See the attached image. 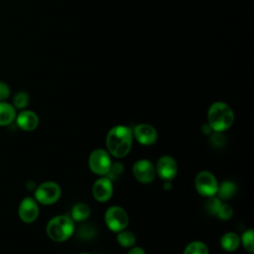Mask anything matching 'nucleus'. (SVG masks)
I'll use <instances>...</instances> for the list:
<instances>
[{
  "mask_svg": "<svg viewBox=\"0 0 254 254\" xmlns=\"http://www.w3.org/2000/svg\"><path fill=\"white\" fill-rule=\"evenodd\" d=\"M133 142L132 130L124 125H117L111 128L106 136V146L108 152L116 157L123 158L131 150Z\"/></svg>",
  "mask_w": 254,
  "mask_h": 254,
  "instance_id": "1",
  "label": "nucleus"
},
{
  "mask_svg": "<svg viewBox=\"0 0 254 254\" xmlns=\"http://www.w3.org/2000/svg\"><path fill=\"white\" fill-rule=\"evenodd\" d=\"M207 120L211 130L221 132L228 129L233 124L234 114L229 105L217 101L212 103L208 108Z\"/></svg>",
  "mask_w": 254,
  "mask_h": 254,
  "instance_id": "2",
  "label": "nucleus"
},
{
  "mask_svg": "<svg viewBox=\"0 0 254 254\" xmlns=\"http://www.w3.org/2000/svg\"><path fill=\"white\" fill-rule=\"evenodd\" d=\"M46 230L53 241L63 242L72 235L74 222L68 215H57L48 222Z\"/></svg>",
  "mask_w": 254,
  "mask_h": 254,
  "instance_id": "3",
  "label": "nucleus"
},
{
  "mask_svg": "<svg viewBox=\"0 0 254 254\" xmlns=\"http://www.w3.org/2000/svg\"><path fill=\"white\" fill-rule=\"evenodd\" d=\"M61 187L55 182H45L41 184L35 190V198L37 202L44 205H50L57 202L61 197Z\"/></svg>",
  "mask_w": 254,
  "mask_h": 254,
  "instance_id": "4",
  "label": "nucleus"
},
{
  "mask_svg": "<svg viewBox=\"0 0 254 254\" xmlns=\"http://www.w3.org/2000/svg\"><path fill=\"white\" fill-rule=\"evenodd\" d=\"M104 218H105V223L107 227L114 232H119L121 230H124L128 225V221H129L127 212L122 207L117 205L110 206L106 210Z\"/></svg>",
  "mask_w": 254,
  "mask_h": 254,
  "instance_id": "5",
  "label": "nucleus"
},
{
  "mask_svg": "<svg viewBox=\"0 0 254 254\" xmlns=\"http://www.w3.org/2000/svg\"><path fill=\"white\" fill-rule=\"evenodd\" d=\"M111 159L109 154L103 149H95L91 152L88 158V165L92 173L105 176L111 167Z\"/></svg>",
  "mask_w": 254,
  "mask_h": 254,
  "instance_id": "6",
  "label": "nucleus"
},
{
  "mask_svg": "<svg viewBox=\"0 0 254 254\" xmlns=\"http://www.w3.org/2000/svg\"><path fill=\"white\" fill-rule=\"evenodd\" d=\"M194 185L197 192L207 197L214 196L218 188V183L215 177L208 171L199 172L195 177Z\"/></svg>",
  "mask_w": 254,
  "mask_h": 254,
  "instance_id": "7",
  "label": "nucleus"
},
{
  "mask_svg": "<svg viewBox=\"0 0 254 254\" xmlns=\"http://www.w3.org/2000/svg\"><path fill=\"white\" fill-rule=\"evenodd\" d=\"M132 172L135 179L143 184L151 183L156 176L155 166L147 159L136 161L132 167Z\"/></svg>",
  "mask_w": 254,
  "mask_h": 254,
  "instance_id": "8",
  "label": "nucleus"
},
{
  "mask_svg": "<svg viewBox=\"0 0 254 254\" xmlns=\"http://www.w3.org/2000/svg\"><path fill=\"white\" fill-rule=\"evenodd\" d=\"M18 214L22 221L26 223L34 222L39 215V205L37 200L30 196L23 198L19 204Z\"/></svg>",
  "mask_w": 254,
  "mask_h": 254,
  "instance_id": "9",
  "label": "nucleus"
},
{
  "mask_svg": "<svg viewBox=\"0 0 254 254\" xmlns=\"http://www.w3.org/2000/svg\"><path fill=\"white\" fill-rule=\"evenodd\" d=\"M156 173L164 181H172L178 172L177 162L171 156L161 157L155 167Z\"/></svg>",
  "mask_w": 254,
  "mask_h": 254,
  "instance_id": "10",
  "label": "nucleus"
},
{
  "mask_svg": "<svg viewBox=\"0 0 254 254\" xmlns=\"http://www.w3.org/2000/svg\"><path fill=\"white\" fill-rule=\"evenodd\" d=\"M113 193L112 181L107 177H102L96 180L92 187L93 197L100 202L108 200Z\"/></svg>",
  "mask_w": 254,
  "mask_h": 254,
  "instance_id": "11",
  "label": "nucleus"
},
{
  "mask_svg": "<svg viewBox=\"0 0 254 254\" xmlns=\"http://www.w3.org/2000/svg\"><path fill=\"white\" fill-rule=\"evenodd\" d=\"M136 140L142 145H152L156 142L158 134L156 129L149 124H138L132 131Z\"/></svg>",
  "mask_w": 254,
  "mask_h": 254,
  "instance_id": "12",
  "label": "nucleus"
},
{
  "mask_svg": "<svg viewBox=\"0 0 254 254\" xmlns=\"http://www.w3.org/2000/svg\"><path fill=\"white\" fill-rule=\"evenodd\" d=\"M17 125L24 131H33L39 124L38 115L31 110H23L16 115Z\"/></svg>",
  "mask_w": 254,
  "mask_h": 254,
  "instance_id": "13",
  "label": "nucleus"
},
{
  "mask_svg": "<svg viewBox=\"0 0 254 254\" xmlns=\"http://www.w3.org/2000/svg\"><path fill=\"white\" fill-rule=\"evenodd\" d=\"M16 118L15 107L5 101H0V126L11 124Z\"/></svg>",
  "mask_w": 254,
  "mask_h": 254,
  "instance_id": "14",
  "label": "nucleus"
},
{
  "mask_svg": "<svg viewBox=\"0 0 254 254\" xmlns=\"http://www.w3.org/2000/svg\"><path fill=\"white\" fill-rule=\"evenodd\" d=\"M240 244L239 236L234 232H227L225 233L220 239L221 247L226 251H234L238 248Z\"/></svg>",
  "mask_w": 254,
  "mask_h": 254,
  "instance_id": "15",
  "label": "nucleus"
},
{
  "mask_svg": "<svg viewBox=\"0 0 254 254\" xmlns=\"http://www.w3.org/2000/svg\"><path fill=\"white\" fill-rule=\"evenodd\" d=\"M236 192V186L231 181H224L218 185L216 193L218 194L219 199H229Z\"/></svg>",
  "mask_w": 254,
  "mask_h": 254,
  "instance_id": "16",
  "label": "nucleus"
},
{
  "mask_svg": "<svg viewBox=\"0 0 254 254\" xmlns=\"http://www.w3.org/2000/svg\"><path fill=\"white\" fill-rule=\"evenodd\" d=\"M90 214L89 206L84 202L76 203L71 210V218L75 221H83L85 220Z\"/></svg>",
  "mask_w": 254,
  "mask_h": 254,
  "instance_id": "17",
  "label": "nucleus"
},
{
  "mask_svg": "<svg viewBox=\"0 0 254 254\" xmlns=\"http://www.w3.org/2000/svg\"><path fill=\"white\" fill-rule=\"evenodd\" d=\"M117 242L123 247H131L136 242V236L133 232L128 230H121L117 234Z\"/></svg>",
  "mask_w": 254,
  "mask_h": 254,
  "instance_id": "18",
  "label": "nucleus"
},
{
  "mask_svg": "<svg viewBox=\"0 0 254 254\" xmlns=\"http://www.w3.org/2000/svg\"><path fill=\"white\" fill-rule=\"evenodd\" d=\"M184 254H208V249L203 242L192 241L186 247Z\"/></svg>",
  "mask_w": 254,
  "mask_h": 254,
  "instance_id": "19",
  "label": "nucleus"
},
{
  "mask_svg": "<svg viewBox=\"0 0 254 254\" xmlns=\"http://www.w3.org/2000/svg\"><path fill=\"white\" fill-rule=\"evenodd\" d=\"M29 94L25 91H19L15 94L13 98V106L18 109H24L29 104Z\"/></svg>",
  "mask_w": 254,
  "mask_h": 254,
  "instance_id": "20",
  "label": "nucleus"
},
{
  "mask_svg": "<svg viewBox=\"0 0 254 254\" xmlns=\"http://www.w3.org/2000/svg\"><path fill=\"white\" fill-rule=\"evenodd\" d=\"M215 215L221 219V220H228L232 217L233 215V210H232V207L228 204H225V203H221L219 208L217 209Z\"/></svg>",
  "mask_w": 254,
  "mask_h": 254,
  "instance_id": "21",
  "label": "nucleus"
},
{
  "mask_svg": "<svg viewBox=\"0 0 254 254\" xmlns=\"http://www.w3.org/2000/svg\"><path fill=\"white\" fill-rule=\"evenodd\" d=\"M253 229H248L241 236V242L244 248L250 253H253Z\"/></svg>",
  "mask_w": 254,
  "mask_h": 254,
  "instance_id": "22",
  "label": "nucleus"
},
{
  "mask_svg": "<svg viewBox=\"0 0 254 254\" xmlns=\"http://www.w3.org/2000/svg\"><path fill=\"white\" fill-rule=\"evenodd\" d=\"M221 203H222V202L220 201V199H219L218 197L210 196L209 199H208V200L206 201V203H205L206 211H207L208 213H210V214H215Z\"/></svg>",
  "mask_w": 254,
  "mask_h": 254,
  "instance_id": "23",
  "label": "nucleus"
},
{
  "mask_svg": "<svg viewBox=\"0 0 254 254\" xmlns=\"http://www.w3.org/2000/svg\"><path fill=\"white\" fill-rule=\"evenodd\" d=\"M123 170H124V168H123V165L121 163L111 164L109 172L107 173V178L110 179L111 181L115 180L123 173Z\"/></svg>",
  "mask_w": 254,
  "mask_h": 254,
  "instance_id": "24",
  "label": "nucleus"
},
{
  "mask_svg": "<svg viewBox=\"0 0 254 254\" xmlns=\"http://www.w3.org/2000/svg\"><path fill=\"white\" fill-rule=\"evenodd\" d=\"M79 234L83 238H90L95 234V231L89 225H82V227L79 230Z\"/></svg>",
  "mask_w": 254,
  "mask_h": 254,
  "instance_id": "25",
  "label": "nucleus"
},
{
  "mask_svg": "<svg viewBox=\"0 0 254 254\" xmlns=\"http://www.w3.org/2000/svg\"><path fill=\"white\" fill-rule=\"evenodd\" d=\"M10 95V88L7 83L0 81V101L6 100Z\"/></svg>",
  "mask_w": 254,
  "mask_h": 254,
  "instance_id": "26",
  "label": "nucleus"
},
{
  "mask_svg": "<svg viewBox=\"0 0 254 254\" xmlns=\"http://www.w3.org/2000/svg\"><path fill=\"white\" fill-rule=\"evenodd\" d=\"M211 142L214 146H221V145H223L224 138H223V136H221L219 134V132H216V134H213L211 136Z\"/></svg>",
  "mask_w": 254,
  "mask_h": 254,
  "instance_id": "27",
  "label": "nucleus"
},
{
  "mask_svg": "<svg viewBox=\"0 0 254 254\" xmlns=\"http://www.w3.org/2000/svg\"><path fill=\"white\" fill-rule=\"evenodd\" d=\"M127 254H145V251L141 247H133L128 251Z\"/></svg>",
  "mask_w": 254,
  "mask_h": 254,
  "instance_id": "28",
  "label": "nucleus"
},
{
  "mask_svg": "<svg viewBox=\"0 0 254 254\" xmlns=\"http://www.w3.org/2000/svg\"><path fill=\"white\" fill-rule=\"evenodd\" d=\"M164 187H165V190H170V189H171V187H172L171 181H165Z\"/></svg>",
  "mask_w": 254,
  "mask_h": 254,
  "instance_id": "29",
  "label": "nucleus"
},
{
  "mask_svg": "<svg viewBox=\"0 0 254 254\" xmlns=\"http://www.w3.org/2000/svg\"><path fill=\"white\" fill-rule=\"evenodd\" d=\"M80 254H90V253H80Z\"/></svg>",
  "mask_w": 254,
  "mask_h": 254,
  "instance_id": "30",
  "label": "nucleus"
}]
</instances>
